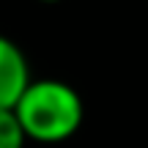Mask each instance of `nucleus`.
<instances>
[{
	"instance_id": "f257e3e1",
	"label": "nucleus",
	"mask_w": 148,
	"mask_h": 148,
	"mask_svg": "<svg viewBox=\"0 0 148 148\" xmlns=\"http://www.w3.org/2000/svg\"><path fill=\"white\" fill-rule=\"evenodd\" d=\"M14 112L27 140L44 145L71 140L85 118L79 93L63 79H30L14 104Z\"/></svg>"
},
{
	"instance_id": "f03ea898",
	"label": "nucleus",
	"mask_w": 148,
	"mask_h": 148,
	"mask_svg": "<svg viewBox=\"0 0 148 148\" xmlns=\"http://www.w3.org/2000/svg\"><path fill=\"white\" fill-rule=\"evenodd\" d=\"M27 85H30V63L22 47L8 36H0V110H14Z\"/></svg>"
},
{
	"instance_id": "7ed1b4c3",
	"label": "nucleus",
	"mask_w": 148,
	"mask_h": 148,
	"mask_svg": "<svg viewBox=\"0 0 148 148\" xmlns=\"http://www.w3.org/2000/svg\"><path fill=\"white\" fill-rule=\"evenodd\" d=\"M27 134L14 110H0V148H25Z\"/></svg>"
},
{
	"instance_id": "20e7f679",
	"label": "nucleus",
	"mask_w": 148,
	"mask_h": 148,
	"mask_svg": "<svg viewBox=\"0 0 148 148\" xmlns=\"http://www.w3.org/2000/svg\"><path fill=\"white\" fill-rule=\"evenodd\" d=\"M38 3H58V0H38Z\"/></svg>"
}]
</instances>
